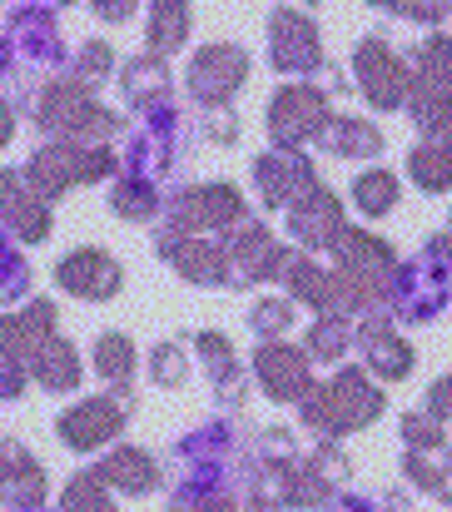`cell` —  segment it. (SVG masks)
<instances>
[{"label":"cell","instance_id":"277c9868","mask_svg":"<svg viewBox=\"0 0 452 512\" xmlns=\"http://www.w3.org/2000/svg\"><path fill=\"white\" fill-rule=\"evenodd\" d=\"M328 95L318 85H284L274 100H269V135H274V150H299L303 140H318L323 125H328Z\"/></svg>","mask_w":452,"mask_h":512},{"label":"cell","instance_id":"8992f818","mask_svg":"<svg viewBox=\"0 0 452 512\" xmlns=\"http://www.w3.org/2000/svg\"><path fill=\"white\" fill-rule=\"evenodd\" d=\"M269 60L284 75H313L323 70V40L308 10H274L269 15Z\"/></svg>","mask_w":452,"mask_h":512},{"label":"cell","instance_id":"9c48e42d","mask_svg":"<svg viewBox=\"0 0 452 512\" xmlns=\"http://www.w3.org/2000/svg\"><path fill=\"white\" fill-rule=\"evenodd\" d=\"M244 219V199L234 194V184H209V189H184L169 204V224L179 239H194V229H219Z\"/></svg>","mask_w":452,"mask_h":512},{"label":"cell","instance_id":"2e32d148","mask_svg":"<svg viewBox=\"0 0 452 512\" xmlns=\"http://www.w3.org/2000/svg\"><path fill=\"white\" fill-rule=\"evenodd\" d=\"M95 478L105 483V488H120V493H154L159 488V468H154V458L145 448H115L100 468H95Z\"/></svg>","mask_w":452,"mask_h":512},{"label":"cell","instance_id":"4316f807","mask_svg":"<svg viewBox=\"0 0 452 512\" xmlns=\"http://www.w3.org/2000/svg\"><path fill=\"white\" fill-rule=\"evenodd\" d=\"M294 304L289 299H259L254 309H249V329L259 334V339L279 343V334H289V324H294Z\"/></svg>","mask_w":452,"mask_h":512},{"label":"cell","instance_id":"1f68e13d","mask_svg":"<svg viewBox=\"0 0 452 512\" xmlns=\"http://www.w3.org/2000/svg\"><path fill=\"white\" fill-rule=\"evenodd\" d=\"M110 65H115V50L105 45V40H95V45H85L80 55H75V85H95V80H105L110 75Z\"/></svg>","mask_w":452,"mask_h":512},{"label":"cell","instance_id":"d6a6232c","mask_svg":"<svg viewBox=\"0 0 452 512\" xmlns=\"http://www.w3.org/2000/svg\"><path fill=\"white\" fill-rule=\"evenodd\" d=\"M30 289V269H25V259L0 239V299H20Z\"/></svg>","mask_w":452,"mask_h":512},{"label":"cell","instance_id":"8fae6325","mask_svg":"<svg viewBox=\"0 0 452 512\" xmlns=\"http://www.w3.org/2000/svg\"><path fill=\"white\" fill-rule=\"evenodd\" d=\"M254 378L274 403H303L313 393L308 358H303V348H289V343H264L254 353Z\"/></svg>","mask_w":452,"mask_h":512},{"label":"cell","instance_id":"d590c367","mask_svg":"<svg viewBox=\"0 0 452 512\" xmlns=\"http://www.w3.org/2000/svg\"><path fill=\"white\" fill-rule=\"evenodd\" d=\"M448 388H452L448 378H438V383L428 388V408H423V413H428V418H438V423H448V408H452V393H448Z\"/></svg>","mask_w":452,"mask_h":512},{"label":"cell","instance_id":"8d00e7d4","mask_svg":"<svg viewBox=\"0 0 452 512\" xmlns=\"http://www.w3.org/2000/svg\"><path fill=\"white\" fill-rule=\"evenodd\" d=\"M10 135H15V110H10V105L0 100V150L10 145Z\"/></svg>","mask_w":452,"mask_h":512},{"label":"cell","instance_id":"3957f363","mask_svg":"<svg viewBox=\"0 0 452 512\" xmlns=\"http://www.w3.org/2000/svg\"><path fill=\"white\" fill-rule=\"evenodd\" d=\"M35 120H40V130L75 135V145H80V140H90V135L100 140V135H115V130H120V115H110L105 105H95V100L85 95V85H75V80L50 85V90L40 95Z\"/></svg>","mask_w":452,"mask_h":512},{"label":"cell","instance_id":"ac0fdd59","mask_svg":"<svg viewBox=\"0 0 452 512\" xmlns=\"http://www.w3.org/2000/svg\"><path fill=\"white\" fill-rule=\"evenodd\" d=\"M25 368H30L35 383L50 388V393H70V388L80 383V358H75V348H70L65 339H55V334L25 358Z\"/></svg>","mask_w":452,"mask_h":512},{"label":"cell","instance_id":"74e56055","mask_svg":"<svg viewBox=\"0 0 452 512\" xmlns=\"http://www.w3.org/2000/svg\"><path fill=\"white\" fill-rule=\"evenodd\" d=\"M100 15H105V20H130L135 5H100Z\"/></svg>","mask_w":452,"mask_h":512},{"label":"cell","instance_id":"7c38bea8","mask_svg":"<svg viewBox=\"0 0 452 512\" xmlns=\"http://www.w3.org/2000/svg\"><path fill=\"white\" fill-rule=\"evenodd\" d=\"M254 179H259L269 209H294L299 199H308V194L318 189V174H313V165L303 160L299 150H289V155H284V150L264 155V160L254 165Z\"/></svg>","mask_w":452,"mask_h":512},{"label":"cell","instance_id":"6da1fadb","mask_svg":"<svg viewBox=\"0 0 452 512\" xmlns=\"http://www.w3.org/2000/svg\"><path fill=\"white\" fill-rule=\"evenodd\" d=\"M378 413H383V388H373L368 373H358V368H343L333 383H323L303 398V423L323 438L353 433V428L373 423Z\"/></svg>","mask_w":452,"mask_h":512},{"label":"cell","instance_id":"f546056e","mask_svg":"<svg viewBox=\"0 0 452 512\" xmlns=\"http://www.w3.org/2000/svg\"><path fill=\"white\" fill-rule=\"evenodd\" d=\"M110 209L125 214V219H150L154 209H159V194H154L145 179H125V184L110 194Z\"/></svg>","mask_w":452,"mask_h":512},{"label":"cell","instance_id":"30bf717a","mask_svg":"<svg viewBox=\"0 0 452 512\" xmlns=\"http://www.w3.org/2000/svg\"><path fill=\"white\" fill-rule=\"evenodd\" d=\"M55 284H60L65 294H75V299L100 304V299H115V294H120L125 274H120L115 254H105V249H75V254H65V259H60Z\"/></svg>","mask_w":452,"mask_h":512},{"label":"cell","instance_id":"f1b7e54d","mask_svg":"<svg viewBox=\"0 0 452 512\" xmlns=\"http://www.w3.org/2000/svg\"><path fill=\"white\" fill-rule=\"evenodd\" d=\"M65 512H120L115 503H110V493H105V483L95 478V473H80L70 488H65V503H60Z\"/></svg>","mask_w":452,"mask_h":512},{"label":"cell","instance_id":"484cf974","mask_svg":"<svg viewBox=\"0 0 452 512\" xmlns=\"http://www.w3.org/2000/svg\"><path fill=\"white\" fill-rule=\"evenodd\" d=\"M348 343H353L348 319H343V314H323V319L308 329V353H303V358L333 363V358H343V353H348Z\"/></svg>","mask_w":452,"mask_h":512},{"label":"cell","instance_id":"d6986e66","mask_svg":"<svg viewBox=\"0 0 452 512\" xmlns=\"http://www.w3.org/2000/svg\"><path fill=\"white\" fill-rule=\"evenodd\" d=\"M125 95H130V105H135V110H145V115L169 105L174 85H169V70H164V60H159V55H140V60H130V65H125Z\"/></svg>","mask_w":452,"mask_h":512},{"label":"cell","instance_id":"83f0119b","mask_svg":"<svg viewBox=\"0 0 452 512\" xmlns=\"http://www.w3.org/2000/svg\"><path fill=\"white\" fill-rule=\"evenodd\" d=\"M403 443L423 458V453H443L448 448V423H438V418H428V413H413V418H403Z\"/></svg>","mask_w":452,"mask_h":512},{"label":"cell","instance_id":"7402d4cb","mask_svg":"<svg viewBox=\"0 0 452 512\" xmlns=\"http://www.w3.org/2000/svg\"><path fill=\"white\" fill-rule=\"evenodd\" d=\"M95 373L105 378V383H115V388H130V378H135V343L125 339V334H100L95 343Z\"/></svg>","mask_w":452,"mask_h":512},{"label":"cell","instance_id":"ba28073f","mask_svg":"<svg viewBox=\"0 0 452 512\" xmlns=\"http://www.w3.org/2000/svg\"><path fill=\"white\" fill-rule=\"evenodd\" d=\"M353 70H358V90L378 105V110H398L408 100V60L393 55L388 40L368 35L353 50Z\"/></svg>","mask_w":452,"mask_h":512},{"label":"cell","instance_id":"44dd1931","mask_svg":"<svg viewBox=\"0 0 452 512\" xmlns=\"http://www.w3.org/2000/svg\"><path fill=\"white\" fill-rule=\"evenodd\" d=\"M199 343V358H204V368L214 373V383L224 388V403H239V383H244V368H239V358L229 353V339L224 334H194Z\"/></svg>","mask_w":452,"mask_h":512},{"label":"cell","instance_id":"9a60e30c","mask_svg":"<svg viewBox=\"0 0 452 512\" xmlns=\"http://www.w3.org/2000/svg\"><path fill=\"white\" fill-rule=\"evenodd\" d=\"M343 229H348V224H343V209H338V199H333L328 189H313L308 199H299V204L289 209V234H294L299 244H308V249L333 244Z\"/></svg>","mask_w":452,"mask_h":512},{"label":"cell","instance_id":"4dcf8cb0","mask_svg":"<svg viewBox=\"0 0 452 512\" xmlns=\"http://www.w3.org/2000/svg\"><path fill=\"white\" fill-rule=\"evenodd\" d=\"M150 373L159 388H184L189 383V358H184V348H174V343H159L150 358Z\"/></svg>","mask_w":452,"mask_h":512},{"label":"cell","instance_id":"d4e9b609","mask_svg":"<svg viewBox=\"0 0 452 512\" xmlns=\"http://www.w3.org/2000/svg\"><path fill=\"white\" fill-rule=\"evenodd\" d=\"M408 174L418 179V189H428V194H443L448 189V140H428V145H418L413 155H408Z\"/></svg>","mask_w":452,"mask_h":512},{"label":"cell","instance_id":"603a6c76","mask_svg":"<svg viewBox=\"0 0 452 512\" xmlns=\"http://www.w3.org/2000/svg\"><path fill=\"white\" fill-rule=\"evenodd\" d=\"M189 40V5H150V55H174Z\"/></svg>","mask_w":452,"mask_h":512},{"label":"cell","instance_id":"52a82bcc","mask_svg":"<svg viewBox=\"0 0 452 512\" xmlns=\"http://www.w3.org/2000/svg\"><path fill=\"white\" fill-rule=\"evenodd\" d=\"M249 80V55L239 45H209L189 65V95L209 110H224Z\"/></svg>","mask_w":452,"mask_h":512},{"label":"cell","instance_id":"4fadbf2b","mask_svg":"<svg viewBox=\"0 0 452 512\" xmlns=\"http://www.w3.org/2000/svg\"><path fill=\"white\" fill-rule=\"evenodd\" d=\"M50 334H55V304L45 299H35L20 314H5L0 319V368H25V358Z\"/></svg>","mask_w":452,"mask_h":512},{"label":"cell","instance_id":"e575fe53","mask_svg":"<svg viewBox=\"0 0 452 512\" xmlns=\"http://www.w3.org/2000/svg\"><path fill=\"white\" fill-rule=\"evenodd\" d=\"M204 135H209V140H219V145H234L239 120H234L229 110H209V115H204Z\"/></svg>","mask_w":452,"mask_h":512},{"label":"cell","instance_id":"cb8c5ba5","mask_svg":"<svg viewBox=\"0 0 452 512\" xmlns=\"http://www.w3.org/2000/svg\"><path fill=\"white\" fill-rule=\"evenodd\" d=\"M353 199H358V209H363L368 219H383V214L398 209V179L388 170L358 174V179H353Z\"/></svg>","mask_w":452,"mask_h":512},{"label":"cell","instance_id":"836d02e7","mask_svg":"<svg viewBox=\"0 0 452 512\" xmlns=\"http://www.w3.org/2000/svg\"><path fill=\"white\" fill-rule=\"evenodd\" d=\"M403 468H408V478H413L418 488H428L433 498H448V473H443L438 463H428V458L408 453V463H403Z\"/></svg>","mask_w":452,"mask_h":512},{"label":"cell","instance_id":"e0dca14e","mask_svg":"<svg viewBox=\"0 0 452 512\" xmlns=\"http://www.w3.org/2000/svg\"><path fill=\"white\" fill-rule=\"evenodd\" d=\"M358 348H363L368 368H378L383 378H408V368H413L408 343L393 334V324H388V319H368V324L358 329Z\"/></svg>","mask_w":452,"mask_h":512},{"label":"cell","instance_id":"5bb4252c","mask_svg":"<svg viewBox=\"0 0 452 512\" xmlns=\"http://www.w3.org/2000/svg\"><path fill=\"white\" fill-rule=\"evenodd\" d=\"M0 219H10V229L25 244H35V239L50 234V204L25 184L20 170H0Z\"/></svg>","mask_w":452,"mask_h":512},{"label":"cell","instance_id":"ffe728a7","mask_svg":"<svg viewBox=\"0 0 452 512\" xmlns=\"http://www.w3.org/2000/svg\"><path fill=\"white\" fill-rule=\"evenodd\" d=\"M323 150H333V155H343V160H358V155H383V135L368 125V120H358V115H338V120H328L323 125Z\"/></svg>","mask_w":452,"mask_h":512},{"label":"cell","instance_id":"5b68a950","mask_svg":"<svg viewBox=\"0 0 452 512\" xmlns=\"http://www.w3.org/2000/svg\"><path fill=\"white\" fill-rule=\"evenodd\" d=\"M125 413H135V398H130V388H115V393L85 398V403H75V408L60 418V438H65V448H75V453H90V448L110 443V438L125 428Z\"/></svg>","mask_w":452,"mask_h":512},{"label":"cell","instance_id":"7a4b0ae2","mask_svg":"<svg viewBox=\"0 0 452 512\" xmlns=\"http://www.w3.org/2000/svg\"><path fill=\"white\" fill-rule=\"evenodd\" d=\"M110 170H115V155L100 150V145H50V150H40L20 174H25V184L50 204V199H60L65 189H75V184H85V179H105Z\"/></svg>","mask_w":452,"mask_h":512}]
</instances>
